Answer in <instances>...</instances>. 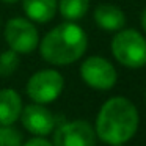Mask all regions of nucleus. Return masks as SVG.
I'll use <instances>...</instances> for the list:
<instances>
[{
  "mask_svg": "<svg viewBox=\"0 0 146 146\" xmlns=\"http://www.w3.org/2000/svg\"><path fill=\"white\" fill-rule=\"evenodd\" d=\"M137 107L126 98H111L101 107L96 119V133L104 143L123 145L135 135L138 129Z\"/></svg>",
  "mask_w": 146,
  "mask_h": 146,
  "instance_id": "obj_1",
  "label": "nucleus"
},
{
  "mask_svg": "<svg viewBox=\"0 0 146 146\" xmlns=\"http://www.w3.org/2000/svg\"><path fill=\"white\" fill-rule=\"evenodd\" d=\"M88 38L79 25L66 22L55 27L41 41V57L52 64H69L86 50Z\"/></svg>",
  "mask_w": 146,
  "mask_h": 146,
  "instance_id": "obj_2",
  "label": "nucleus"
},
{
  "mask_svg": "<svg viewBox=\"0 0 146 146\" xmlns=\"http://www.w3.org/2000/svg\"><path fill=\"white\" fill-rule=\"evenodd\" d=\"M111 52L123 66L130 69L146 64V39L135 30H118L111 41Z\"/></svg>",
  "mask_w": 146,
  "mask_h": 146,
  "instance_id": "obj_3",
  "label": "nucleus"
},
{
  "mask_svg": "<svg viewBox=\"0 0 146 146\" xmlns=\"http://www.w3.org/2000/svg\"><path fill=\"white\" fill-rule=\"evenodd\" d=\"M64 86L63 76L55 69H44L32 76L27 83V94L36 104L52 102L61 94Z\"/></svg>",
  "mask_w": 146,
  "mask_h": 146,
  "instance_id": "obj_4",
  "label": "nucleus"
},
{
  "mask_svg": "<svg viewBox=\"0 0 146 146\" xmlns=\"http://www.w3.org/2000/svg\"><path fill=\"white\" fill-rule=\"evenodd\" d=\"M5 39L11 47V50L17 54H30L38 46L39 35L32 22L22 17H16L7 22Z\"/></svg>",
  "mask_w": 146,
  "mask_h": 146,
  "instance_id": "obj_5",
  "label": "nucleus"
},
{
  "mask_svg": "<svg viewBox=\"0 0 146 146\" xmlns=\"http://www.w3.org/2000/svg\"><path fill=\"white\" fill-rule=\"evenodd\" d=\"M83 82L96 90H110L116 83V71L113 64L102 57H90L80 66Z\"/></svg>",
  "mask_w": 146,
  "mask_h": 146,
  "instance_id": "obj_6",
  "label": "nucleus"
},
{
  "mask_svg": "<svg viewBox=\"0 0 146 146\" xmlns=\"http://www.w3.org/2000/svg\"><path fill=\"white\" fill-rule=\"evenodd\" d=\"M54 146H96V133L91 124L77 119L64 123L55 130Z\"/></svg>",
  "mask_w": 146,
  "mask_h": 146,
  "instance_id": "obj_7",
  "label": "nucleus"
},
{
  "mask_svg": "<svg viewBox=\"0 0 146 146\" xmlns=\"http://www.w3.org/2000/svg\"><path fill=\"white\" fill-rule=\"evenodd\" d=\"M21 119L22 124L29 132L35 135H47L55 127V116L49 108H46L41 104L27 105L21 111Z\"/></svg>",
  "mask_w": 146,
  "mask_h": 146,
  "instance_id": "obj_8",
  "label": "nucleus"
},
{
  "mask_svg": "<svg viewBox=\"0 0 146 146\" xmlns=\"http://www.w3.org/2000/svg\"><path fill=\"white\" fill-rule=\"evenodd\" d=\"M21 111H22L21 96L11 88L0 90V124L11 126L21 116Z\"/></svg>",
  "mask_w": 146,
  "mask_h": 146,
  "instance_id": "obj_9",
  "label": "nucleus"
},
{
  "mask_svg": "<svg viewBox=\"0 0 146 146\" xmlns=\"http://www.w3.org/2000/svg\"><path fill=\"white\" fill-rule=\"evenodd\" d=\"M94 21L105 32H118L126 24V16L118 7L99 5L94 10Z\"/></svg>",
  "mask_w": 146,
  "mask_h": 146,
  "instance_id": "obj_10",
  "label": "nucleus"
},
{
  "mask_svg": "<svg viewBox=\"0 0 146 146\" xmlns=\"http://www.w3.org/2000/svg\"><path fill=\"white\" fill-rule=\"evenodd\" d=\"M57 5V0H24V11L32 21L44 24L55 16Z\"/></svg>",
  "mask_w": 146,
  "mask_h": 146,
  "instance_id": "obj_11",
  "label": "nucleus"
},
{
  "mask_svg": "<svg viewBox=\"0 0 146 146\" xmlns=\"http://www.w3.org/2000/svg\"><path fill=\"white\" fill-rule=\"evenodd\" d=\"M60 13L68 21H79L86 14L90 0H60Z\"/></svg>",
  "mask_w": 146,
  "mask_h": 146,
  "instance_id": "obj_12",
  "label": "nucleus"
},
{
  "mask_svg": "<svg viewBox=\"0 0 146 146\" xmlns=\"http://www.w3.org/2000/svg\"><path fill=\"white\" fill-rule=\"evenodd\" d=\"M19 66V57L14 50H5L0 54V76L8 77Z\"/></svg>",
  "mask_w": 146,
  "mask_h": 146,
  "instance_id": "obj_13",
  "label": "nucleus"
},
{
  "mask_svg": "<svg viewBox=\"0 0 146 146\" xmlns=\"http://www.w3.org/2000/svg\"><path fill=\"white\" fill-rule=\"evenodd\" d=\"M0 146H22V135L14 127L0 124Z\"/></svg>",
  "mask_w": 146,
  "mask_h": 146,
  "instance_id": "obj_14",
  "label": "nucleus"
},
{
  "mask_svg": "<svg viewBox=\"0 0 146 146\" xmlns=\"http://www.w3.org/2000/svg\"><path fill=\"white\" fill-rule=\"evenodd\" d=\"M24 146H54V145H52L50 141H47V140H44V138H32Z\"/></svg>",
  "mask_w": 146,
  "mask_h": 146,
  "instance_id": "obj_15",
  "label": "nucleus"
},
{
  "mask_svg": "<svg viewBox=\"0 0 146 146\" xmlns=\"http://www.w3.org/2000/svg\"><path fill=\"white\" fill-rule=\"evenodd\" d=\"M141 27L145 29V32H146V8L143 10V13H141Z\"/></svg>",
  "mask_w": 146,
  "mask_h": 146,
  "instance_id": "obj_16",
  "label": "nucleus"
},
{
  "mask_svg": "<svg viewBox=\"0 0 146 146\" xmlns=\"http://www.w3.org/2000/svg\"><path fill=\"white\" fill-rule=\"evenodd\" d=\"M2 2H5V3H14V2H17V0H2Z\"/></svg>",
  "mask_w": 146,
  "mask_h": 146,
  "instance_id": "obj_17",
  "label": "nucleus"
},
{
  "mask_svg": "<svg viewBox=\"0 0 146 146\" xmlns=\"http://www.w3.org/2000/svg\"><path fill=\"white\" fill-rule=\"evenodd\" d=\"M115 146H123V145H115Z\"/></svg>",
  "mask_w": 146,
  "mask_h": 146,
  "instance_id": "obj_18",
  "label": "nucleus"
}]
</instances>
